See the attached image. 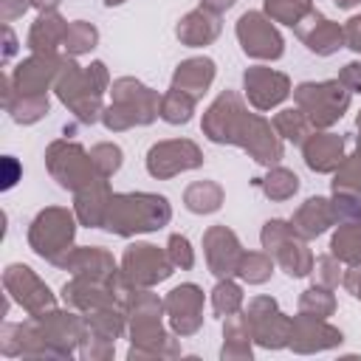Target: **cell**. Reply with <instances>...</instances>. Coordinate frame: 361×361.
Masks as SVG:
<instances>
[{
    "instance_id": "cell-50",
    "label": "cell",
    "mask_w": 361,
    "mask_h": 361,
    "mask_svg": "<svg viewBox=\"0 0 361 361\" xmlns=\"http://www.w3.org/2000/svg\"><path fill=\"white\" fill-rule=\"evenodd\" d=\"M3 164H6V180H3V189H11V186H14V175H17V169H14L17 164H14V158H11V155H8Z\"/></svg>"
},
{
    "instance_id": "cell-7",
    "label": "cell",
    "mask_w": 361,
    "mask_h": 361,
    "mask_svg": "<svg viewBox=\"0 0 361 361\" xmlns=\"http://www.w3.org/2000/svg\"><path fill=\"white\" fill-rule=\"evenodd\" d=\"M56 93L59 99L87 124H93L102 113V90L87 79V71H79V65L73 59H65L62 62V71L56 76Z\"/></svg>"
},
{
    "instance_id": "cell-21",
    "label": "cell",
    "mask_w": 361,
    "mask_h": 361,
    "mask_svg": "<svg viewBox=\"0 0 361 361\" xmlns=\"http://www.w3.org/2000/svg\"><path fill=\"white\" fill-rule=\"evenodd\" d=\"M333 223H336L333 200H327V197H307V200L296 209V214H293V220H290L293 231H296L302 240L319 237V234L327 231V226H333Z\"/></svg>"
},
{
    "instance_id": "cell-31",
    "label": "cell",
    "mask_w": 361,
    "mask_h": 361,
    "mask_svg": "<svg viewBox=\"0 0 361 361\" xmlns=\"http://www.w3.org/2000/svg\"><path fill=\"white\" fill-rule=\"evenodd\" d=\"M274 130H276V135H282V138H288L293 144H305L310 138L313 124L299 107H288V110L274 116Z\"/></svg>"
},
{
    "instance_id": "cell-4",
    "label": "cell",
    "mask_w": 361,
    "mask_h": 361,
    "mask_svg": "<svg viewBox=\"0 0 361 361\" xmlns=\"http://www.w3.org/2000/svg\"><path fill=\"white\" fill-rule=\"evenodd\" d=\"M293 99H296V107L310 118L313 127L336 124L344 116V110L350 107V90L338 79H330V82H302L293 90Z\"/></svg>"
},
{
    "instance_id": "cell-54",
    "label": "cell",
    "mask_w": 361,
    "mask_h": 361,
    "mask_svg": "<svg viewBox=\"0 0 361 361\" xmlns=\"http://www.w3.org/2000/svg\"><path fill=\"white\" fill-rule=\"evenodd\" d=\"M104 3H107V6H121L124 0H104Z\"/></svg>"
},
{
    "instance_id": "cell-45",
    "label": "cell",
    "mask_w": 361,
    "mask_h": 361,
    "mask_svg": "<svg viewBox=\"0 0 361 361\" xmlns=\"http://www.w3.org/2000/svg\"><path fill=\"white\" fill-rule=\"evenodd\" d=\"M166 254H169L172 265L180 268V271H189V268L195 265V251H192V245H189V240H186L183 234H172V237H169Z\"/></svg>"
},
{
    "instance_id": "cell-38",
    "label": "cell",
    "mask_w": 361,
    "mask_h": 361,
    "mask_svg": "<svg viewBox=\"0 0 361 361\" xmlns=\"http://www.w3.org/2000/svg\"><path fill=\"white\" fill-rule=\"evenodd\" d=\"M212 307H214V313L223 316V319L231 316V313H240V307H243V290H240V285L231 282L228 276L220 279V282L214 285V290H212Z\"/></svg>"
},
{
    "instance_id": "cell-12",
    "label": "cell",
    "mask_w": 361,
    "mask_h": 361,
    "mask_svg": "<svg viewBox=\"0 0 361 361\" xmlns=\"http://www.w3.org/2000/svg\"><path fill=\"white\" fill-rule=\"evenodd\" d=\"M164 310L178 336H192L203 324V290L195 282H183L169 290L164 299Z\"/></svg>"
},
{
    "instance_id": "cell-8",
    "label": "cell",
    "mask_w": 361,
    "mask_h": 361,
    "mask_svg": "<svg viewBox=\"0 0 361 361\" xmlns=\"http://www.w3.org/2000/svg\"><path fill=\"white\" fill-rule=\"evenodd\" d=\"M172 268L175 265L169 254H164L158 245H149V243H135L121 257V276L130 279L135 288H152L169 279Z\"/></svg>"
},
{
    "instance_id": "cell-16",
    "label": "cell",
    "mask_w": 361,
    "mask_h": 361,
    "mask_svg": "<svg viewBox=\"0 0 361 361\" xmlns=\"http://www.w3.org/2000/svg\"><path fill=\"white\" fill-rule=\"evenodd\" d=\"M243 85H245L248 102L257 110H271L279 102H285L288 93H290V79L285 73L271 71V68H262V65L248 68L245 76H243Z\"/></svg>"
},
{
    "instance_id": "cell-18",
    "label": "cell",
    "mask_w": 361,
    "mask_h": 361,
    "mask_svg": "<svg viewBox=\"0 0 361 361\" xmlns=\"http://www.w3.org/2000/svg\"><path fill=\"white\" fill-rule=\"evenodd\" d=\"M56 265L68 268L73 276H87V279H99V282H110L118 274L113 257L104 248H71Z\"/></svg>"
},
{
    "instance_id": "cell-33",
    "label": "cell",
    "mask_w": 361,
    "mask_h": 361,
    "mask_svg": "<svg viewBox=\"0 0 361 361\" xmlns=\"http://www.w3.org/2000/svg\"><path fill=\"white\" fill-rule=\"evenodd\" d=\"M313 11V3L310 0H265V14L276 23H285V25H299L307 14Z\"/></svg>"
},
{
    "instance_id": "cell-15",
    "label": "cell",
    "mask_w": 361,
    "mask_h": 361,
    "mask_svg": "<svg viewBox=\"0 0 361 361\" xmlns=\"http://www.w3.org/2000/svg\"><path fill=\"white\" fill-rule=\"evenodd\" d=\"M6 288H8V293H14V299L31 316H42V313L54 310V296H51L48 285H42L28 265H8L6 268Z\"/></svg>"
},
{
    "instance_id": "cell-35",
    "label": "cell",
    "mask_w": 361,
    "mask_h": 361,
    "mask_svg": "<svg viewBox=\"0 0 361 361\" xmlns=\"http://www.w3.org/2000/svg\"><path fill=\"white\" fill-rule=\"evenodd\" d=\"M336 310V296L330 293V288L313 285L299 296V313L305 316H316V319H327Z\"/></svg>"
},
{
    "instance_id": "cell-39",
    "label": "cell",
    "mask_w": 361,
    "mask_h": 361,
    "mask_svg": "<svg viewBox=\"0 0 361 361\" xmlns=\"http://www.w3.org/2000/svg\"><path fill=\"white\" fill-rule=\"evenodd\" d=\"M14 121L20 124H34L37 118H42L48 113V96L45 93H31V96H20L14 104H8Z\"/></svg>"
},
{
    "instance_id": "cell-10",
    "label": "cell",
    "mask_w": 361,
    "mask_h": 361,
    "mask_svg": "<svg viewBox=\"0 0 361 361\" xmlns=\"http://www.w3.org/2000/svg\"><path fill=\"white\" fill-rule=\"evenodd\" d=\"M45 161H48L51 175L59 180V186L73 189V192L85 186L87 180H93V172H96L90 155L79 144H68V141H54L45 152Z\"/></svg>"
},
{
    "instance_id": "cell-41",
    "label": "cell",
    "mask_w": 361,
    "mask_h": 361,
    "mask_svg": "<svg viewBox=\"0 0 361 361\" xmlns=\"http://www.w3.org/2000/svg\"><path fill=\"white\" fill-rule=\"evenodd\" d=\"M313 279H316V285H322V288H336L344 276H341V262L330 254V257H319V259H313Z\"/></svg>"
},
{
    "instance_id": "cell-2",
    "label": "cell",
    "mask_w": 361,
    "mask_h": 361,
    "mask_svg": "<svg viewBox=\"0 0 361 361\" xmlns=\"http://www.w3.org/2000/svg\"><path fill=\"white\" fill-rule=\"evenodd\" d=\"M172 217L169 200L164 195H149V192H127V195H113L104 212L102 228L130 237L138 231H155L166 226Z\"/></svg>"
},
{
    "instance_id": "cell-9",
    "label": "cell",
    "mask_w": 361,
    "mask_h": 361,
    "mask_svg": "<svg viewBox=\"0 0 361 361\" xmlns=\"http://www.w3.org/2000/svg\"><path fill=\"white\" fill-rule=\"evenodd\" d=\"M237 39L243 51L254 59H279L285 51L279 31L274 28L271 17H265L262 11H245L237 20Z\"/></svg>"
},
{
    "instance_id": "cell-40",
    "label": "cell",
    "mask_w": 361,
    "mask_h": 361,
    "mask_svg": "<svg viewBox=\"0 0 361 361\" xmlns=\"http://www.w3.org/2000/svg\"><path fill=\"white\" fill-rule=\"evenodd\" d=\"M90 161L99 178H110L121 166V147L118 144H96L90 149Z\"/></svg>"
},
{
    "instance_id": "cell-3",
    "label": "cell",
    "mask_w": 361,
    "mask_h": 361,
    "mask_svg": "<svg viewBox=\"0 0 361 361\" xmlns=\"http://www.w3.org/2000/svg\"><path fill=\"white\" fill-rule=\"evenodd\" d=\"M113 104L102 110V121L107 130H127L133 124H149L155 116H161V96L141 85L138 79L121 76L110 87Z\"/></svg>"
},
{
    "instance_id": "cell-23",
    "label": "cell",
    "mask_w": 361,
    "mask_h": 361,
    "mask_svg": "<svg viewBox=\"0 0 361 361\" xmlns=\"http://www.w3.org/2000/svg\"><path fill=\"white\" fill-rule=\"evenodd\" d=\"M212 82H214V62L209 56H195V59L180 62L172 76V87L189 93L192 99H200Z\"/></svg>"
},
{
    "instance_id": "cell-29",
    "label": "cell",
    "mask_w": 361,
    "mask_h": 361,
    "mask_svg": "<svg viewBox=\"0 0 361 361\" xmlns=\"http://www.w3.org/2000/svg\"><path fill=\"white\" fill-rule=\"evenodd\" d=\"M183 203L192 214H212L223 206V189L214 180H197L183 192Z\"/></svg>"
},
{
    "instance_id": "cell-46",
    "label": "cell",
    "mask_w": 361,
    "mask_h": 361,
    "mask_svg": "<svg viewBox=\"0 0 361 361\" xmlns=\"http://www.w3.org/2000/svg\"><path fill=\"white\" fill-rule=\"evenodd\" d=\"M338 82L350 90V93H361V62H347L338 73Z\"/></svg>"
},
{
    "instance_id": "cell-42",
    "label": "cell",
    "mask_w": 361,
    "mask_h": 361,
    "mask_svg": "<svg viewBox=\"0 0 361 361\" xmlns=\"http://www.w3.org/2000/svg\"><path fill=\"white\" fill-rule=\"evenodd\" d=\"M333 214H336V223H358L361 226V203H358V195H341L336 192L333 197Z\"/></svg>"
},
{
    "instance_id": "cell-6",
    "label": "cell",
    "mask_w": 361,
    "mask_h": 361,
    "mask_svg": "<svg viewBox=\"0 0 361 361\" xmlns=\"http://www.w3.org/2000/svg\"><path fill=\"white\" fill-rule=\"evenodd\" d=\"M245 322H248V330H251V338L265 347V350H282L290 344V324L293 319H288L276 299L271 296H257L248 302L245 307Z\"/></svg>"
},
{
    "instance_id": "cell-20",
    "label": "cell",
    "mask_w": 361,
    "mask_h": 361,
    "mask_svg": "<svg viewBox=\"0 0 361 361\" xmlns=\"http://www.w3.org/2000/svg\"><path fill=\"white\" fill-rule=\"evenodd\" d=\"M305 164L313 172H336L338 164L344 161V138L333 133H316L305 144Z\"/></svg>"
},
{
    "instance_id": "cell-22",
    "label": "cell",
    "mask_w": 361,
    "mask_h": 361,
    "mask_svg": "<svg viewBox=\"0 0 361 361\" xmlns=\"http://www.w3.org/2000/svg\"><path fill=\"white\" fill-rule=\"evenodd\" d=\"M110 186L107 178H93L85 186L76 189V214L82 220V226H102L104 223V212L110 203Z\"/></svg>"
},
{
    "instance_id": "cell-24",
    "label": "cell",
    "mask_w": 361,
    "mask_h": 361,
    "mask_svg": "<svg viewBox=\"0 0 361 361\" xmlns=\"http://www.w3.org/2000/svg\"><path fill=\"white\" fill-rule=\"evenodd\" d=\"M217 34H220V20H217V14L209 11V8H195V11H189V14L178 23V39L186 42L189 48L209 45Z\"/></svg>"
},
{
    "instance_id": "cell-11",
    "label": "cell",
    "mask_w": 361,
    "mask_h": 361,
    "mask_svg": "<svg viewBox=\"0 0 361 361\" xmlns=\"http://www.w3.org/2000/svg\"><path fill=\"white\" fill-rule=\"evenodd\" d=\"M203 164V152L197 149L195 141L175 138V141H161L147 152V172L152 178H172L186 169H197Z\"/></svg>"
},
{
    "instance_id": "cell-14",
    "label": "cell",
    "mask_w": 361,
    "mask_h": 361,
    "mask_svg": "<svg viewBox=\"0 0 361 361\" xmlns=\"http://www.w3.org/2000/svg\"><path fill=\"white\" fill-rule=\"evenodd\" d=\"M203 251H206V262H209V271L217 276V279H226L231 274H237V265L243 259V248H240V240L231 228L226 226H212L206 234H203Z\"/></svg>"
},
{
    "instance_id": "cell-47",
    "label": "cell",
    "mask_w": 361,
    "mask_h": 361,
    "mask_svg": "<svg viewBox=\"0 0 361 361\" xmlns=\"http://www.w3.org/2000/svg\"><path fill=\"white\" fill-rule=\"evenodd\" d=\"M344 42L347 48H353L355 54H361V14L350 17L347 25H344Z\"/></svg>"
},
{
    "instance_id": "cell-26",
    "label": "cell",
    "mask_w": 361,
    "mask_h": 361,
    "mask_svg": "<svg viewBox=\"0 0 361 361\" xmlns=\"http://www.w3.org/2000/svg\"><path fill=\"white\" fill-rule=\"evenodd\" d=\"M223 350H220V358L223 361H231V358H240V361H251V330H248V322L245 316H226L223 322Z\"/></svg>"
},
{
    "instance_id": "cell-53",
    "label": "cell",
    "mask_w": 361,
    "mask_h": 361,
    "mask_svg": "<svg viewBox=\"0 0 361 361\" xmlns=\"http://www.w3.org/2000/svg\"><path fill=\"white\" fill-rule=\"evenodd\" d=\"M361 0H336V6H341V8H353V6H358Z\"/></svg>"
},
{
    "instance_id": "cell-51",
    "label": "cell",
    "mask_w": 361,
    "mask_h": 361,
    "mask_svg": "<svg viewBox=\"0 0 361 361\" xmlns=\"http://www.w3.org/2000/svg\"><path fill=\"white\" fill-rule=\"evenodd\" d=\"M203 3V8H209V11H214V14H220V11H226L228 6H234V0H200Z\"/></svg>"
},
{
    "instance_id": "cell-30",
    "label": "cell",
    "mask_w": 361,
    "mask_h": 361,
    "mask_svg": "<svg viewBox=\"0 0 361 361\" xmlns=\"http://www.w3.org/2000/svg\"><path fill=\"white\" fill-rule=\"evenodd\" d=\"M330 251L344 265H361V226L358 223H341L330 240Z\"/></svg>"
},
{
    "instance_id": "cell-28",
    "label": "cell",
    "mask_w": 361,
    "mask_h": 361,
    "mask_svg": "<svg viewBox=\"0 0 361 361\" xmlns=\"http://www.w3.org/2000/svg\"><path fill=\"white\" fill-rule=\"evenodd\" d=\"M124 319H127V310L121 305H107V307H96L85 313L87 333L107 338V341H116L124 333Z\"/></svg>"
},
{
    "instance_id": "cell-25",
    "label": "cell",
    "mask_w": 361,
    "mask_h": 361,
    "mask_svg": "<svg viewBox=\"0 0 361 361\" xmlns=\"http://www.w3.org/2000/svg\"><path fill=\"white\" fill-rule=\"evenodd\" d=\"M65 31H68V23L56 11H42V17L34 23L28 34V45L34 54H54L56 45H62Z\"/></svg>"
},
{
    "instance_id": "cell-48",
    "label": "cell",
    "mask_w": 361,
    "mask_h": 361,
    "mask_svg": "<svg viewBox=\"0 0 361 361\" xmlns=\"http://www.w3.org/2000/svg\"><path fill=\"white\" fill-rule=\"evenodd\" d=\"M341 282H344V288L361 302V265H353V271H347Z\"/></svg>"
},
{
    "instance_id": "cell-19",
    "label": "cell",
    "mask_w": 361,
    "mask_h": 361,
    "mask_svg": "<svg viewBox=\"0 0 361 361\" xmlns=\"http://www.w3.org/2000/svg\"><path fill=\"white\" fill-rule=\"evenodd\" d=\"M65 59H56L54 54H37L31 59H25L14 76L20 96H31V93H45L48 82L59 76Z\"/></svg>"
},
{
    "instance_id": "cell-52",
    "label": "cell",
    "mask_w": 361,
    "mask_h": 361,
    "mask_svg": "<svg viewBox=\"0 0 361 361\" xmlns=\"http://www.w3.org/2000/svg\"><path fill=\"white\" fill-rule=\"evenodd\" d=\"M31 3H34L39 11H54V8L59 6V0H31Z\"/></svg>"
},
{
    "instance_id": "cell-37",
    "label": "cell",
    "mask_w": 361,
    "mask_h": 361,
    "mask_svg": "<svg viewBox=\"0 0 361 361\" xmlns=\"http://www.w3.org/2000/svg\"><path fill=\"white\" fill-rule=\"evenodd\" d=\"M237 274H240V279L248 282V285H262V282H268L271 274H274V259H271L268 254H257V251L243 254V259H240V265H237Z\"/></svg>"
},
{
    "instance_id": "cell-34",
    "label": "cell",
    "mask_w": 361,
    "mask_h": 361,
    "mask_svg": "<svg viewBox=\"0 0 361 361\" xmlns=\"http://www.w3.org/2000/svg\"><path fill=\"white\" fill-rule=\"evenodd\" d=\"M195 102L189 93L183 90H169L166 96H161V118L169 121V124H186L192 118V110H195Z\"/></svg>"
},
{
    "instance_id": "cell-32",
    "label": "cell",
    "mask_w": 361,
    "mask_h": 361,
    "mask_svg": "<svg viewBox=\"0 0 361 361\" xmlns=\"http://www.w3.org/2000/svg\"><path fill=\"white\" fill-rule=\"evenodd\" d=\"M259 186H262V192L271 197V200H288V197H293L296 195V189H299V178H296V172H290V169H285V166H274L262 180H257Z\"/></svg>"
},
{
    "instance_id": "cell-27",
    "label": "cell",
    "mask_w": 361,
    "mask_h": 361,
    "mask_svg": "<svg viewBox=\"0 0 361 361\" xmlns=\"http://www.w3.org/2000/svg\"><path fill=\"white\" fill-rule=\"evenodd\" d=\"M271 257H276V262L285 268L288 276H307L313 271V254L307 251V245L299 234H290Z\"/></svg>"
},
{
    "instance_id": "cell-36",
    "label": "cell",
    "mask_w": 361,
    "mask_h": 361,
    "mask_svg": "<svg viewBox=\"0 0 361 361\" xmlns=\"http://www.w3.org/2000/svg\"><path fill=\"white\" fill-rule=\"evenodd\" d=\"M96 42H99V31L90 23H85V20L68 23V31H65V39H62L68 54H73V56L87 54L90 48H96Z\"/></svg>"
},
{
    "instance_id": "cell-1",
    "label": "cell",
    "mask_w": 361,
    "mask_h": 361,
    "mask_svg": "<svg viewBox=\"0 0 361 361\" xmlns=\"http://www.w3.org/2000/svg\"><path fill=\"white\" fill-rule=\"evenodd\" d=\"M203 133L214 144H237L257 164H276L282 158V144L271 121L257 113H248L237 93L226 90L214 99V104L203 116Z\"/></svg>"
},
{
    "instance_id": "cell-5",
    "label": "cell",
    "mask_w": 361,
    "mask_h": 361,
    "mask_svg": "<svg viewBox=\"0 0 361 361\" xmlns=\"http://www.w3.org/2000/svg\"><path fill=\"white\" fill-rule=\"evenodd\" d=\"M73 234H76V226H73V214L68 209H59V206H51L45 212H39L31 223V231H28V243L31 248L45 257L48 262H59L68 251H71V243H73Z\"/></svg>"
},
{
    "instance_id": "cell-13",
    "label": "cell",
    "mask_w": 361,
    "mask_h": 361,
    "mask_svg": "<svg viewBox=\"0 0 361 361\" xmlns=\"http://www.w3.org/2000/svg\"><path fill=\"white\" fill-rule=\"evenodd\" d=\"M344 341L341 330L327 324V319H316V316H293V324H290V350L299 353V355H307V353H322V350H333Z\"/></svg>"
},
{
    "instance_id": "cell-17",
    "label": "cell",
    "mask_w": 361,
    "mask_h": 361,
    "mask_svg": "<svg viewBox=\"0 0 361 361\" xmlns=\"http://www.w3.org/2000/svg\"><path fill=\"white\" fill-rule=\"evenodd\" d=\"M296 34H299V39H302L313 54H319V56H330V54H336L341 45H347V42H344V28H341L338 23L322 17L319 11H310V14L296 25Z\"/></svg>"
},
{
    "instance_id": "cell-44",
    "label": "cell",
    "mask_w": 361,
    "mask_h": 361,
    "mask_svg": "<svg viewBox=\"0 0 361 361\" xmlns=\"http://www.w3.org/2000/svg\"><path fill=\"white\" fill-rule=\"evenodd\" d=\"M290 234H296L290 223H285V220H268L265 228H262V248H265L268 254H274Z\"/></svg>"
},
{
    "instance_id": "cell-43",
    "label": "cell",
    "mask_w": 361,
    "mask_h": 361,
    "mask_svg": "<svg viewBox=\"0 0 361 361\" xmlns=\"http://www.w3.org/2000/svg\"><path fill=\"white\" fill-rule=\"evenodd\" d=\"M113 344H116V341H107V338H99V336L87 333V336L82 338V344H79V355H82V358H90V361H107V358H113V353H116Z\"/></svg>"
},
{
    "instance_id": "cell-49",
    "label": "cell",
    "mask_w": 361,
    "mask_h": 361,
    "mask_svg": "<svg viewBox=\"0 0 361 361\" xmlns=\"http://www.w3.org/2000/svg\"><path fill=\"white\" fill-rule=\"evenodd\" d=\"M25 8H28V0H3V17H6V20L23 14Z\"/></svg>"
}]
</instances>
